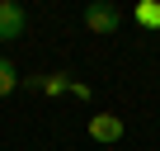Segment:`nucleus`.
<instances>
[{
  "instance_id": "f257e3e1",
  "label": "nucleus",
  "mask_w": 160,
  "mask_h": 151,
  "mask_svg": "<svg viewBox=\"0 0 160 151\" xmlns=\"http://www.w3.org/2000/svg\"><path fill=\"white\" fill-rule=\"evenodd\" d=\"M118 5H108V0H90L85 5V29L90 33H118Z\"/></svg>"
},
{
  "instance_id": "f03ea898",
  "label": "nucleus",
  "mask_w": 160,
  "mask_h": 151,
  "mask_svg": "<svg viewBox=\"0 0 160 151\" xmlns=\"http://www.w3.org/2000/svg\"><path fill=\"white\" fill-rule=\"evenodd\" d=\"M122 132H127V128H122V118H118V113H94V118H90V137H94V142H104V146L122 142Z\"/></svg>"
},
{
  "instance_id": "7ed1b4c3",
  "label": "nucleus",
  "mask_w": 160,
  "mask_h": 151,
  "mask_svg": "<svg viewBox=\"0 0 160 151\" xmlns=\"http://www.w3.org/2000/svg\"><path fill=\"white\" fill-rule=\"evenodd\" d=\"M24 24H28V14H24V5H14V0H0V38H19L24 33Z\"/></svg>"
},
{
  "instance_id": "20e7f679",
  "label": "nucleus",
  "mask_w": 160,
  "mask_h": 151,
  "mask_svg": "<svg viewBox=\"0 0 160 151\" xmlns=\"http://www.w3.org/2000/svg\"><path fill=\"white\" fill-rule=\"evenodd\" d=\"M141 29H160V0H141V5L132 10Z\"/></svg>"
},
{
  "instance_id": "39448f33",
  "label": "nucleus",
  "mask_w": 160,
  "mask_h": 151,
  "mask_svg": "<svg viewBox=\"0 0 160 151\" xmlns=\"http://www.w3.org/2000/svg\"><path fill=\"white\" fill-rule=\"evenodd\" d=\"M14 85H19L14 61H10V57H0V99H5V95H14Z\"/></svg>"
},
{
  "instance_id": "423d86ee",
  "label": "nucleus",
  "mask_w": 160,
  "mask_h": 151,
  "mask_svg": "<svg viewBox=\"0 0 160 151\" xmlns=\"http://www.w3.org/2000/svg\"><path fill=\"white\" fill-rule=\"evenodd\" d=\"M42 95H71V76H66V71L42 76Z\"/></svg>"
},
{
  "instance_id": "0eeeda50",
  "label": "nucleus",
  "mask_w": 160,
  "mask_h": 151,
  "mask_svg": "<svg viewBox=\"0 0 160 151\" xmlns=\"http://www.w3.org/2000/svg\"><path fill=\"white\" fill-rule=\"evenodd\" d=\"M71 95H75L80 104H85V99H90V85H85V81H71Z\"/></svg>"
}]
</instances>
